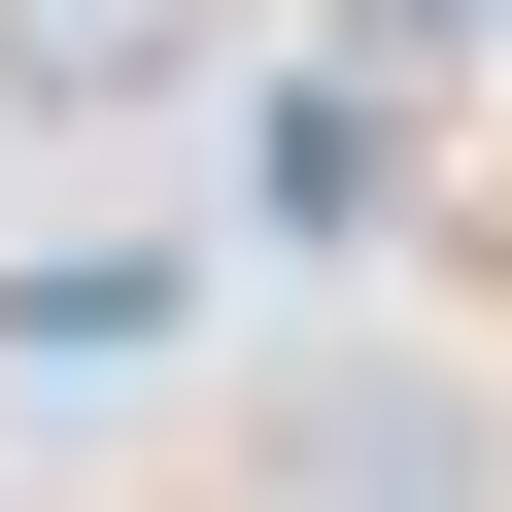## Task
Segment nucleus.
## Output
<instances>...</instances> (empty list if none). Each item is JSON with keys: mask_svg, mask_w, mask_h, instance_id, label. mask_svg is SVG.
Instances as JSON below:
<instances>
[{"mask_svg": "<svg viewBox=\"0 0 512 512\" xmlns=\"http://www.w3.org/2000/svg\"><path fill=\"white\" fill-rule=\"evenodd\" d=\"M274 512H478V410L342 342V376H274Z\"/></svg>", "mask_w": 512, "mask_h": 512, "instance_id": "f257e3e1", "label": "nucleus"}, {"mask_svg": "<svg viewBox=\"0 0 512 512\" xmlns=\"http://www.w3.org/2000/svg\"><path fill=\"white\" fill-rule=\"evenodd\" d=\"M205 103V0H0V137H137Z\"/></svg>", "mask_w": 512, "mask_h": 512, "instance_id": "f03ea898", "label": "nucleus"}]
</instances>
